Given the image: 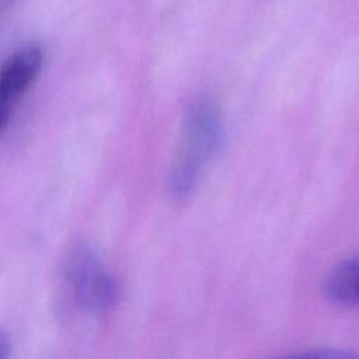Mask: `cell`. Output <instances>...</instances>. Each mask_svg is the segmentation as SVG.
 Returning <instances> with one entry per match:
<instances>
[{
  "instance_id": "obj_2",
  "label": "cell",
  "mask_w": 359,
  "mask_h": 359,
  "mask_svg": "<svg viewBox=\"0 0 359 359\" xmlns=\"http://www.w3.org/2000/svg\"><path fill=\"white\" fill-rule=\"evenodd\" d=\"M65 279L72 297L86 311H104L118 299V283L114 275L90 245H79L69 254Z\"/></svg>"
},
{
  "instance_id": "obj_3",
  "label": "cell",
  "mask_w": 359,
  "mask_h": 359,
  "mask_svg": "<svg viewBox=\"0 0 359 359\" xmlns=\"http://www.w3.org/2000/svg\"><path fill=\"white\" fill-rule=\"evenodd\" d=\"M43 66V50L29 43L15 50L0 67V102L13 108L31 87Z\"/></svg>"
},
{
  "instance_id": "obj_5",
  "label": "cell",
  "mask_w": 359,
  "mask_h": 359,
  "mask_svg": "<svg viewBox=\"0 0 359 359\" xmlns=\"http://www.w3.org/2000/svg\"><path fill=\"white\" fill-rule=\"evenodd\" d=\"M10 349H11V344H10V339H8L7 334L0 332V359L8 358Z\"/></svg>"
},
{
  "instance_id": "obj_4",
  "label": "cell",
  "mask_w": 359,
  "mask_h": 359,
  "mask_svg": "<svg viewBox=\"0 0 359 359\" xmlns=\"http://www.w3.org/2000/svg\"><path fill=\"white\" fill-rule=\"evenodd\" d=\"M328 299L341 306H359V257L339 264L325 282Z\"/></svg>"
},
{
  "instance_id": "obj_6",
  "label": "cell",
  "mask_w": 359,
  "mask_h": 359,
  "mask_svg": "<svg viewBox=\"0 0 359 359\" xmlns=\"http://www.w3.org/2000/svg\"><path fill=\"white\" fill-rule=\"evenodd\" d=\"M10 115H11V107L4 105V104L0 102V132L7 125V122L10 119Z\"/></svg>"
},
{
  "instance_id": "obj_1",
  "label": "cell",
  "mask_w": 359,
  "mask_h": 359,
  "mask_svg": "<svg viewBox=\"0 0 359 359\" xmlns=\"http://www.w3.org/2000/svg\"><path fill=\"white\" fill-rule=\"evenodd\" d=\"M184 132V150L168 177L170 191L178 199L194 194L203 167L223 146L224 126L217 107L208 98L194 100L185 109Z\"/></svg>"
}]
</instances>
